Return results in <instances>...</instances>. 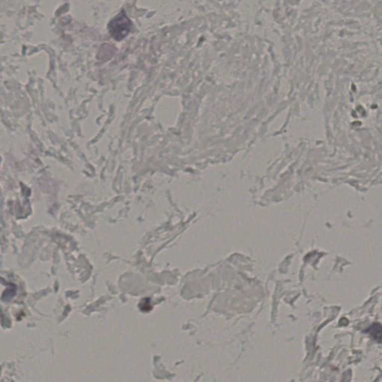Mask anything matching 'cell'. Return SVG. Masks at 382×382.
Returning <instances> with one entry per match:
<instances>
[{"mask_svg": "<svg viewBox=\"0 0 382 382\" xmlns=\"http://www.w3.org/2000/svg\"><path fill=\"white\" fill-rule=\"evenodd\" d=\"M140 309L142 311H150L152 309L151 304H150V299L149 298L143 299L139 305Z\"/></svg>", "mask_w": 382, "mask_h": 382, "instance_id": "3957f363", "label": "cell"}, {"mask_svg": "<svg viewBox=\"0 0 382 382\" xmlns=\"http://www.w3.org/2000/svg\"><path fill=\"white\" fill-rule=\"evenodd\" d=\"M132 28V21L123 10L111 19L108 25L110 34L117 40L125 38L130 32Z\"/></svg>", "mask_w": 382, "mask_h": 382, "instance_id": "6da1fadb", "label": "cell"}, {"mask_svg": "<svg viewBox=\"0 0 382 382\" xmlns=\"http://www.w3.org/2000/svg\"><path fill=\"white\" fill-rule=\"evenodd\" d=\"M370 334L376 341H381L382 340V327L380 325L374 324L370 329Z\"/></svg>", "mask_w": 382, "mask_h": 382, "instance_id": "7a4b0ae2", "label": "cell"}]
</instances>
